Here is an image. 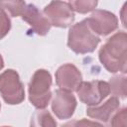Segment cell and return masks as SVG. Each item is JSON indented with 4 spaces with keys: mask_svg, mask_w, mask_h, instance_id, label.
<instances>
[{
    "mask_svg": "<svg viewBox=\"0 0 127 127\" xmlns=\"http://www.w3.org/2000/svg\"><path fill=\"white\" fill-rule=\"evenodd\" d=\"M98 59L104 68L111 73L127 71V34L119 31L112 35L99 49Z\"/></svg>",
    "mask_w": 127,
    "mask_h": 127,
    "instance_id": "1",
    "label": "cell"
},
{
    "mask_svg": "<svg viewBox=\"0 0 127 127\" xmlns=\"http://www.w3.org/2000/svg\"><path fill=\"white\" fill-rule=\"evenodd\" d=\"M100 38L89 27L87 20L72 25L67 34V47L77 55H85L95 51Z\"/></svg>",
    "mask_w": 127,
    "mask_h": 127,
    "instance_id": "2",
    "label": "cell"
},
{
    "mask_svg": "<svg viewBox=\"0 0 127 127\" xmlns=\"http://www.w3.org/2000/svg\"><path fill=\"white\" fill-rule=\"evenodd\" d=\"M53 78L49 70L45 68L37 69L32 75L28 85L29 101L37 109H45L52 98Z\"/></svg>",
    "mask_w": 127,
    "mask_h": 127,
    "instance_id": "3",
    "label": "cell"
},
{
    "mask_svg": "<svg viewBox=\"0 0 127 127\" xmlns=\"http://www.w3.org/2000/svg\"><path fill=\"white\" fill-rule=\"evenodd\" d=\"M0 94L3 100L9 105L20 104L24 101V84L15 69L8 68L0 73Z\"/></svg>",
    "mask_w": 127,
    "mask_h": 127,
    "instance_id": "4",
    "label": "cell"
},
{
    "mask_svg": "<svg viewBox=\"0 0 127 127\" xmlns=\"http://www.w3.org/2000/svg\"><path fill=\"white\" fill-rule=\"evenodd\" d=\"M75 92L82 103L87 106H96L109 95L110 87L104 80L81 81Z\"/></svg>",
    "mask_w": 127,
    "mask_h": 127,
    "instance_id": "5",
    "label": "cell"
},
{
    "mask_svg": "<svg viewBox=\"0 0 127 127\" xmlns=\"http://www.w3.org/2000/svg\"><path fill=\"white\" fill-rule=\"evenodd\" d=\"M44 15L49 20L51 26L57 28H67L74 21V12L68 2L51 1L43 10Z\"/></svg>",
    "mask_w": 127,
    "mask_h": 127,
    "instance_id": "6",
    "label": "cell"
},
{
    "mask_svg": "<svg viewBox=\"0 0 127 127\" xmlns=\"http://www.w3.org/2000/svg\"><path fill=\"white\" fill-rule=\"evenodd\" d=\"M90 29L97 36H107L118 28L117 16L107 10L97 9L92 11L90 17L86 18Z\"/></svg>",
    "mask_w": 127,
    "mask_h": 127,
    "instance_id": "7",
    "label": "cell"
},
{
    "mask_svg": "<svg viewBox=\"0 0 127 127\" xmlns=\"http://www.w3.org/2000/svg\"><path fill=\"white\" fill-rule=\"evenodd\" d=\"M51 103L52 111L61 120L71 118L77 105V101L73 93L61 88L55 90L52 95Z\"/></svg>",
    "mask_w": 127,
    "mask_h": 127,
    "instance_id": "8",
    "label": "cell"
},
{
    "mask_svg": "<svg viewBox=\"0 0 127 127\" xmlns=\"http://www.w3.org/2000/svg\"><path fill=\"white\" fill-rule=\"evenodd\" d=\"M56 83L64 90L73 92L82 81V74L80 70L73 64H64L61 65L56 73Z\"/></svg>",
    "mask_w": 127,
    "mask_h": 127,
    "instance_id": "9",
    "label": "cell"
},
{
    "mask_svg": "<svg viewBox=\"0 0 127 127\" xmlns=\"http://www.w3.org/2000/svg\"><path fill=\"white\" fill-rule=\"evenodd\" d=\"M21 18L29 24L32 30L39 36H46L51 30V24L43 12L35 4H27Z\"/></svg>",
    "mask_w": 127,
    "mask_h": 127,
    "instance_id": "10",
    "label": "cell"
},
{
    "mask_svg": "<svg viewBox=\"0 0 127 127\" xmlns=\"http://www.w3.org/2000/svg\"><path fill=\"white\" fill-rule=\"evenodd\" d=\"M119 108V98H117L116 96H111L103 103H100L96 106H88L86 108V115L92 119H96L106 123Z\"/></svg>",
    "mask_w": 127,
    "mask_h": 127,
    "instance_id": "11",
    "label": "cell"
},
{
    "mask_svg": "<svg viewBox=\"0 0 127 127\" xmlns=\"http://www.w3.org/2000/svg\"><path fill=\"white\" fill-rule=\"evenodd\" d=\"M57 121L47 109H37L30 120V127H57Z\"/></svg>",
    "mask_w": 127,
    "mask_h": 127,
    "instance_id": "12",
    "label": "cell"
},
{
    "mask_svg": "<svg viewBox=\"0 0 127 127\" xmlns=\"http://www.w3.org/2000/svg\"><path fill=\"white\" fill-rule=\"evenodd\" d=\"M126 76L125 74L115 75L110 78L108 84L110 87V93L117 98H125L126 97Z\"/></svg>",
    "mask_w": 127,
    "mask_h": 127,
    "instance_id": "13",
    "label": "cell"
},
{
    "mask_svg": "<svg viewBox=\"0 0 127 127\" xmlns=\"http://www.w3.org/2000/svg\"><path fill=\"white\" fill-rule=\"evenodd\" d=\"M27 3L25 1L18 0H8V1H0V8L7 10L12 17H21Z\"/></svg>",
    "mask_w": 127,
    "mask_h": 127,
    "instance_id": "14",
    "label": "cell"
},
{
    "mask_svg": "<svg viewBox=\"0 0 127 127\" xmlns=\"http://www.w3.org/2000/svg\"><path fill=\"white\" fill-rule=\"evenodd\" d=\"M73 12L80 14H86L88 12L94 11L98 2L96 0H75L68 2Z\"/></svg>",
    "mask_w": 127,
    "mask_h": 127,
    "instance_id": "15",
    "label": "cell"
},
{
    "mask_svg": "<svg viewBox=\"0 0 127 127\" xmlns=\"http://www.w3.org/2000/svg\"><path fill=\"white\" fill-rule=\"evenodd\" d=\"M104 127H127V109L119 108L106 122Z\"/></svg>",
    "mask_w": 127,
    "mask_h": 127,
    "instance_id": "16",
    "label": "cell"
},
{
    "mask_svg": "<svg viewBox=\"0 0 127 127\" xmlns=\"http://www.w3.org/2000/svg\"><path fill=\"white\" fill-rule=\"evenodd\" d=\"M11 30V20L7 12L0 8V40L5 38Z\"/></svg>",
    "mask_w": 127,
    "mask_h": 127,
    "instance_id": "17",
    "label": "cell"
},
{
    "mask_svg": "<svg viewBox=\"0 0 127 127\" xmlns=\"http://www.w3.org/2000/svg\"><path fill=\"white\" fill-rule=\"evenodd\" d=\"M61 127H104L102 124H100L99 122L96 121H92L86 118H81L79 120H71L68 121L66 123H64V125H62Z\"/></svg>",
    "mask_w": 127,
    "mask_h": 127,
    "instance_id": "18",
    "label": "cell"
},
{
    "mask_svg": "<svg viewBox=\"0 0 127 127\" xmlns=\"http://www.w3.org/2000/svg\"><path fill=\"white\" fill-rule=\"evenodd\" d=\"M3 67H4V60H3V58H2V56H1V54H0V70H1Z\"/></svg>",
    "mask_w": 127,
    "mask_h": 127,
    "instance_id": "19",
    "label": "cell"
},
{
    "mask_svg": "<svg viewBox=\"0 0 127 127\" xmlns=\"http://www.w3.org/2000/svg\"><path fill=\"white\" fill-rule=\"evenodd\" d=\"M1 127H12V126H1Z\"/></svg>",
    "mask_w": 127,
    "mask_h": 127,
    "instance_id": "20",
    "label": "cell"
},
{
    "mask_svg": "<svg viewBox=\"0 0 127 127\" xmlns=\"http://www.w3.org/2000/svg\"><path fill=\"white\" fill-rule=\"evenodd\" d=\"M0 109H1V104H0Z\"/></svg>",
    "mask_w": 127,
    "mask_h": 127,
    "instance_id": "21",
    "label": "cell"
}]
</instances>
